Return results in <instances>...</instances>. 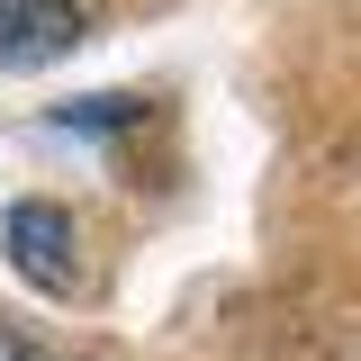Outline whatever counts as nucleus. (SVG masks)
<instances>
[{"label":"nucleus","instance_id":"obj_1","mask_svg":"<svg viewBox=\"0 0 361 361\" xmlns=\"http://www.w3.org/2000/svg\"><path fill=\"white\" fill-rule=\"evenodd\" d=\"M9 262L27 271L45 298H73L82 289V271H73V217L54 199H18L9 208Z\"/></svg>","mask_w":361,"mask_h":361},{"label":"nucleus","instance_id":"obj_2","mask_svg":"<svg viewBox=\"0 0 361 361\" xmlns=\"http://www.w3.org/2000/svg\"><path fill=\"white\" fill-rule=\"evenodd\" d=\"M82 45V9L73 0H0V73H37L54 54Z\"/></svg>","mask_w":361,"mask_h":361},{"label":"nucleus","instance_id":"obj_3","mask_svg":"<svg viewBox=\"0 0 361 361\" xmlns=\"http://www.w3.org/2000/svg\"><path fill=\"white\" fill-rule=\"evenodd\" d=\"M135 118V99H73L63 109V127H127Z\"/></svg>","mask_w":361,"mask_h":361},{"label":"nucleus","instance_id":"obj_4","mask_svg":"<svg viewBox=\"0 0 361 361\" xmlns=\"http://www.w3.org/2000/svg\"><path fill=\"white\" fill-rule=\"evenodd\" d=\"M0 361H37V353H27V343H9V334H0Z\"/></svg>","mask_w":361,"mask_h":361}]
</instances>
